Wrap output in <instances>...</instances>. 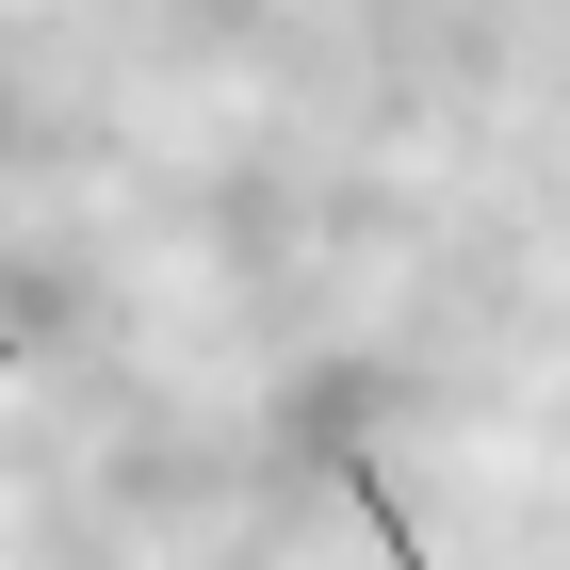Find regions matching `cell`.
Wrapping results in <instances>:
<instances>
[{
  "instance_id": "6da1fadb",
  "label": "cell",
  "mask_w": 570,
  "mask_h": 570,
  "mask_svg": "<svg viewBox=\"0 0 570 570\" xmlns=\"http://www.w3.org/2000/svg\"><path fill=\"white\" fill-rule=\"evenodd\" d=\"M309 456H326V489H343V505H358V538H375V554H392V570H440L424 538H407V505H392V473H375V440H358V392H343V375L309 392Z\"/></svg>"
},
{
  "instance_id": "7a4b0ae2",
  "label": "cell",
  "mask_w": 570,
  "mask_h": 570,
  "mask_svg": "<svg viewBox=\"0 0 570 570\" xmlns=\"http://www.w3.org/2000/svg\"><path fill=\"white\" fill-rule=\"evenodd\" d=\"M17 358H33V309H17V326H0V375H17Z\"/></svg>"
}]
</instances>
